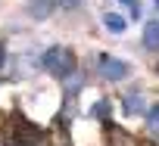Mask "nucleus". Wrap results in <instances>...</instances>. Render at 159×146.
Returning a JSON list of instances; mask_svg holds the SVG:
<instances>
[{"label": "nucleus", "mask_w": 159, "mask_h": 146, "mask_svg": "<svg viewBox=\"0 0 159 146\" xmlns=\"http://www.w3.org/2000/svg\"><path fill=\"white\" fill-rule=\"evenodd\" d=\"M41 65L50 71V75L66 78V75H72V71H75V53L66 50V47H50V50L41 56Z\"/></svg>", "instance_id": "1"}, {"label": "nucleus", "mask_w": 159, "mask_h": 146, "mask_svg": "<svg viewBox=\"0 0 159 146\" xmlns=\"http://www.w3.org/2000/svg\"><path fill=\"white\" fill-rule=\"evenodd\" d=\"M97 68H100V75H103L106 81H122V78L128 75V65L119 62V59H112V56H100V59H97Z\"/></svg>", "instance_id": "2"}, {"label": "nucleus", "mask_w": 159, "mask_h": 146, "mask_svg": "<svg viewBox=\"0 0 159 146\" xmlns=\"http://www.w3.org/2000/svg\"><path fill=\"white\" fill-rule=\"evenodd\" d=\"M143 47L159 50V22H143Z\"/></svg>", "instance_id": "3"}, {"label": "nucleus", "mask_w": 159, "mask_h": 146, "mask_svg": "<svg viewBox=\"0 0 159 146\" xmlns=\"http://www.w3.org/2000/svg\"><path fill=\"white\" fill-rule=\"evenodd\" d=\"M53 6H56V0H31V3H28V13H31L34 19H47V16L53 13Z\"/></svg>", "instance_id": "4"}, {"label": "nucleus", "mask_w": 159, "mask_h": 146, "mask_svg": "<svg viewBox=\"0 0 159 146\" xmlns=\"http://www.w3.org/2000/svg\"><path fill=\"white\" fill-rule=\"evenodd\" d=\"M103 25H106L109 34H122V31L128 28V22H125L122 16H116V13H106V16H103Z\"/></svg>", "instance_id": "5"}, {"label": "nucleus", "mask_w": 159, "mask_h": 146, "mask_svg": "<svg viewBox=\"0 0 159 146\" xmlns=\"http://www.w3.org/2000/svg\"><path fill=\"white\" fill-rule=\"evenodd\" d=\"M122 109H125V115H140V112H143V100H140L137 93H128V97L122 100Z\"/></svg>", "instance_id": "6"}, {"label": "nucleus", "mask_w": 159, "mask_h": 146, "mask_svg": "<svg viewBox=\"0 0 159 146\" xmlns=\"http://www.w3.org/2000/svg\"><path fill=\"white\" fill-rule=\"evenodd\" d=\"M147 124H150L153 134H159V106H153V109L147 112Z\"/></svg>", "instance_id": "7"}, {"label": "nucleus", "mask_w": 159, "mask_h": 146, "mask_svg": "<svg viewBox=\"0 0 159 146\" xmlns=\"http://www.w3.org/2000/svg\"><path fill=\"white\" fill-rule=\"evenodd\" d=\"M91 112H94V115H100V118H106V115H109V103H106V100H100Z\"/></svg>", "instance_id": "8"}, {"label": "nucleus", "mask_w": 159, "mask_h": 146, "mask_svg": "<svg viewBox=\"0 0 159 146\" xmlns=\"http://www.w3.org/2000/svg\"><path fill=\"white\" fill-rule=\"evenodd\" d=\"M122 3L131 10V16H134V19H140V6H137V0H122Z\"/></svg>", "instance_id": "9"}, {"label": "nucleus", "mask_w": 159, "mask_h": 146, "mask_svg": "<svg viewBox=\"0 0 159 146\" xmlns=\"http://www.w3.org/2000/svg\"><path fill=\"white\" fill-rule=\"evenodd\" d=\"M59 6H66V10H78V6H81V0H59Z\"/></svg>", "instance_id": "10"}, {"label": "nucleus", "mask_w": 159, "mask_h": 146, "mask_svg": "<svg viewBox=\"0 0 159 146\" xmlns=\"http://www.w3.org/2000/svg\"><path fill=\"white\" fill-rule=\"evenodd\" d=\"M3 59H7V50H3V44H0V65H3Z\"/></svg>", "instance_id": "11"}, {"label": "nucleus", "mask_w": 159, "mask_h": 146, "mask_svg": "<svg viewBox=\"0 0 159 146\" xmlns=\"http://www.w3.org/2000/svg\"><path fill=\"white\" fill-rule=\"evenodd\" d=\"M156 10H159V0H156Z\"/></svg>", "instance_id": "12"}]
</instances>
